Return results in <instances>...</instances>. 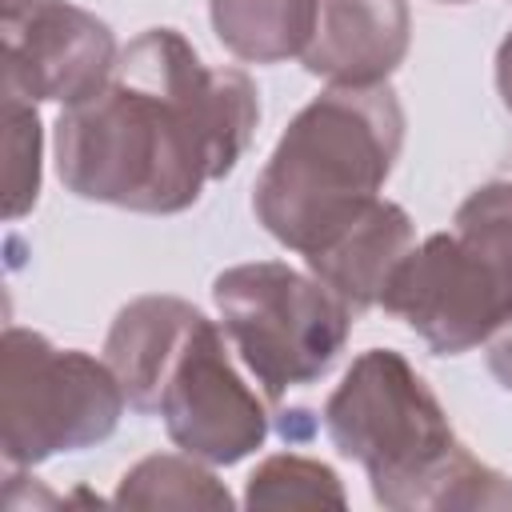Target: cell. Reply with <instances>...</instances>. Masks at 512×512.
Returning <instances> with one entry per match:
<instances>
[{
	"label": "cell",
	"mask_w": 512,
	"mask_h": 512,
	"mask_svg": "<svg viewBox=\"0 0 512 512\" xmlns=\"http://www.w3.org/2000/svg\"><path fill=\"white\" fill-rule=\"evenodd\" d=\"M256 120L248 72L204 64L176 28H148L96 92L60 112L56 172L80 200L176 216L236 168Z\"/></svg>",
	"instance_id": "cell-1"
},
{
	"label": "cell",
	"mask_w": 512,
	"mask_h": 512,
	"mask_svg": "<svg viewBox=\"0 0 512 512\" xmlns=\"http://www.w3.org/2000/svg\"><path fill=\"white\" fill-rule=\"evenodd\" d=\"M324 428L340 456L368 472L380 508H512V480L456 440L444 404L396 348L352 360L324 404Z\"/></svg>",
	"instance_id": "cell-2"
},
{
	"label": "cell",
	"mask_w": 512,
	"mask_h": 512,
	"mask_svg": "<svg viewBox=\"0 0 512 512\" xmlns=\"http://www.w3.org/2000/svg\"><path fill=\"white\" fill-rule=\"evenodd\" d=\"M404 144V108L388 84H328L308 100L252 188V212L272 240L312 256L376 200Z\"/></svg>",
	"instance_id": "cell-3"
},
{
	"label": "cell",
	"mask_w": 512,
	"mask_h": 512,
	"mask_svg": "<svg viewBox=\"0 0 512 512\" xmlns=\"http://www.w3.org/2000/svg\"><path fill=\"white\" fill-rule=\"evenodd\" d=\"M380 308L432 352L460 356L512 324V180H488L456 208L452 228L412 244Z\"/></svg>",
	"instance_id": "cell-4"
},
{
	"label": "cell",
	"mask_w": 512,
	"mask_h": 512,
	"mask_svg": "<svg viewBox=\"0 0 512 512\" xmlns=\"http://www.w3.org/2000/svg\"><path fill=\"white\" fill-rule=\"evenodd\" d=\"M228 340L268 400L320 380L348 344L352 308L284 260H252L212 280Z\"/></svg>",
	"instance_id": "cell-5"
},
{
	"label": "cell",
	"mask_w": 512,
	"mask_h": 512,
	"mask_svg": "<svg viewBox=\"0 0 512 512\" xmlns=\"http://www.w3.org/2000/svg\"><path fill=\"white\" fill-rule=\"evenodd\" d=\"M124 388L108 360L56 348L44 332L4 328L0 340V448L8 468L96 448L124 416Z\"/></svg>",
	"instance_id": "cell-6"
},
{
	"label": "cell",
	"mask_w": 512,
	"mask_h": 512,
	"mask_svg": "<svg viewBox=\"0 0 512 512\" xmlns=\"http://www.w3.org/2000/svg\"><path fill=\"white\" fill-rule=\"evenodd\" d=\"M156 412L172 444L204 464H240L268 440V412L240 380L224 332L204 312L164 372Z\"/></svg>",
	"instance_id": "cell-7"
},
{
	"label": "cell",
	"mask_w": 512,
	"mask_h": 512,
	"mask_svg": "<svg viewBox=\"0 0 512 512\" xmlns=\"http://www.w3.org/2000/svg\"><path fill=\"white\" fill-rule=\"evenodd\" d=\"M112 28L72 0H0L4 92L76 104L116 68Z\"/></svg>",
	"instance_id": "cell-8"
},
{
	"label": "cell",
	"mask_w": 512,
	"mask_h": 512,
	"mask_svg": "<svg viewBox=\"0 0 512 512\" xmlns=\"http://www.w3.org/2000/svg\"><path fill=\"white\" fill-rule=\"evenodd\" d=\"M412 16L404 0H320L304 68L340 88L388 84L404 64Z\"/></svg>",
	"instance_id": "cell-9"
},
{
	"label": "cell",
	"mask_w": 512,
	"mask_h": 512,
	"mask_svg": "<svg viewBox=\"0 0 512 512\" xmlns=\"http://www.w3.org/2000/svg\"><path fill=\"white\" fill-rule=\"evenodd\" d=\"M196 320L200 308L180 296H140L116 312L104 340V360L136 412H156L164 372L172 368Z\"/></svg>",
	"instance_id": "cell-10"
},
{
	"label": "cell",
	"mask_w": 512,
	"mask_h": 512,
	"mask_svg": "<svg viewBox=\"0 0 512 512\" xmlns=\"http://www.w3.org/2000/svg\"><path fill=\"white\" fill-rule=\"evenodd\" d=\"M412 244H416V232L408 212L392 200H376L356 224H348L332 244H324L304 260H308V272L324 280L352 312H364L380 304L388 276L408 256Z\"/></svg>",
	"instance_id": "cell-11"
},
{
	"label": "cell",
	"mask_w": 512,
	"mask_h": 512,
	"mask_svg": "<svg viewBox=\"0 0 512 512\" xmlns=\"http://www.w3.org/2000/svg\"><path fill=\"white\" fill-rule=\"evenodd\" d=\"M216 40L244 64H280L304 56L320 0H208Z\"/></svg>",
	"instance_id": "cell-12"
},
{
	"label": "cell",
	"mask_w": 512,
	"mask_h": 512,
	"mask_svg": "<svg viewBox=\"0 0 512 512\" xmlns=\"http://www.w3.org/2000/svg\"><path fill=\"white\" fill-rule=\"evenodd\" d=\"M112 504L120 508H232V492L216 480V472L196 460V456H176V452H160V456H144L140 464H132L120 484Z\"/></svg>",
	"instance_id": "cell-13"
},
{
	"label": "cell",
	"mask_w": 512,
	"mask_h": 512,
	"mask_svg": "<svg viewBox=\"0 0 512 512\" xmlns=\"http://www.w3.org/2000/svg\"><path fill=\"white\" fill-rule=\"evenodd\" d=\"M248 508H344V484L340 476L312 456L276 452L260 460L244 488Z\"/></svg>",
	"instance_id": "cell-14"
},
{
	"label": "cell",
	"mask_w": 512,
	"mask_h": 512,
	"mask_svg": "<svg viewBox=\"0 0 512 512\" xmlns=\"http://www.w3.org/2000/svg\"><path fill=\"white\" fill-rule=\"evenodd\" d=\"M40 116L36 100L20 92H4V216L20 220L40 200Z\"/></svg>",
	"instance_id": "cell-15"
},
{
	"label": "cell",
	"mask_w": 512,
	"mask_h": 512,
	"mask_svg": "<svg viewBox=\"0 0 512 512\" xmlns=\"http://www.w3.org/2000/svg\"><path fill=\"white\" fill-rule=\"evenodd\" d=\"M496 92H500L504 108L512 112V32L496 48Z\"/></svg>",
	"instance_id": "cell-16"
},
{
	"label": "cell",
	"mask_w": 512,
	"mask_h": 512,
	"mask_svg": "<svg viewBox=\"0 0 512 512\" xmlns=\"http://www.w3.org/2000/svg\"><path fill=\"white\" fill-rule=\"evenodd\" d=\"M440 4H468V0H440Z\"/></svg>",
	"instance_id": "cell-17"
}]
</instances>
